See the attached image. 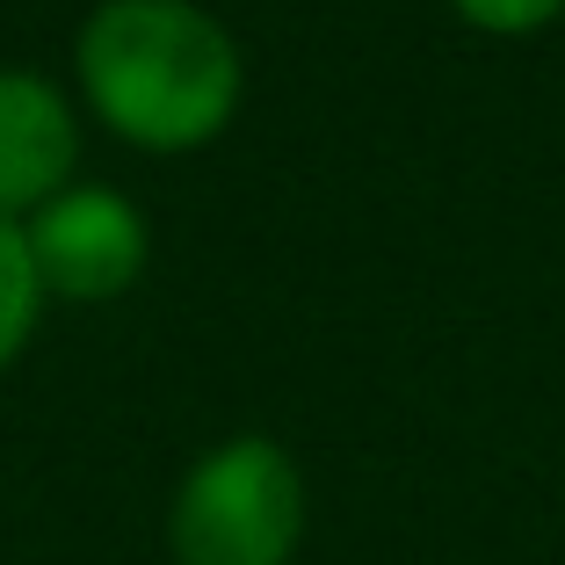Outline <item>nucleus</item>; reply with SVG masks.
<instances>
[{"label": "nucleus", "instance_id": "obj_1", "mask_svg": "<svg viewBox=\"0 0 565 565\" xmlns=\"http://www.w3.org/2000/svg\"><path fill=\"white\" fill-rule=\"evenodd\" d=\"M73 81L124 146L174 160L225 138L247 95V58L196 0H95L73 36Z\"/></svg>", "mask_w": 565, "mask_h": 565}, {"label": "nucleus", "instance_id": "obj_2", "mask_svg": "<svg viewBox=\"0 0 565 565\" xmlns=\"http://www.w3.org/2000/svg\"><path fill=\"white\" fill-rule=\"evenodd\" d=\"M305 544V471L276 435H225L167 500L174 565H290Z\"/></svg>", "mask_w": 565, "mask_h": 565}, {"label": "nucleus", "instance_id": "obj_3", "mask_svg": "<svg viewBox=\"0 0 565 565\" xmlns=\"http://www.w3.org/2000/svg\"><path fill=\"white\" fill-rule=\"evenodd\" d=\"M22 247L44 282V298L58 305H117L152 262V225L124 189L109 182H73L22 217Z\"/></svg>", "mask_w": 565, "mask_h": 565}, {"label": "nucleus", "instance_id": "obj_4", "mask_svg": "<svg viewBox=\"0 0 565 565\" xmlns=\"http://www.w3.org/2000/svg\"><path fill=\"white\" fill-rule=\"evenodd\" d=\"M81 117L36 66H0V217L22 225L81 174Z\"/></svg>", "mask_w": 565, "mask_h": 565}, {"label": "nucleus", "instance_id": "obj_5", "mask_svg": "<svg viewBox=\"0 0 565 565\" xmlns=\"http://www.w3.org/2000/svg\"><path fill=\"white\" fill-rule=\"evenodd\" d=\"M44 282H36L30 268V247H22V225H8L0 217V370L15 363L22 349H30L36 319H44Z\"/></svg>", "mask_w": 565, "mask_h": 565}, {"label": "nucleus", "instance_id": "obj_6", "mask_svg": "<svg viewBox=\"0 0 565 565\" xmlns=\"http://www.w3.org/2000/svg\"><path fill=\"white\" fill-rule=\"evenodd\" d=\"M449 8L479 36H536L565 15V0H449Z\"/></svg>", "mask_w": 565, "mask_h": 565}]
</instances>
